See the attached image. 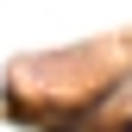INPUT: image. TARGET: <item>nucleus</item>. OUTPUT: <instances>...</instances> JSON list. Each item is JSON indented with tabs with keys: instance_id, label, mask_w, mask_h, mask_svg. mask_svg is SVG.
I'll return each instance as SVG.
<instances>
[{
	"instance_id": "1",
	"label": "nucleus",
	"mask_w": 132,
	"mask_h": 132,
	"mask_svg": "<svg viewBox=\"0 0 132 132\" xmlns=\"http://www.w3.org/2000/svg\"><path fill=\"white\" fill-rule=\"evenodd\" d=\"M120 132H132V126H120Z\"/></svg>"
}]
</instances>
